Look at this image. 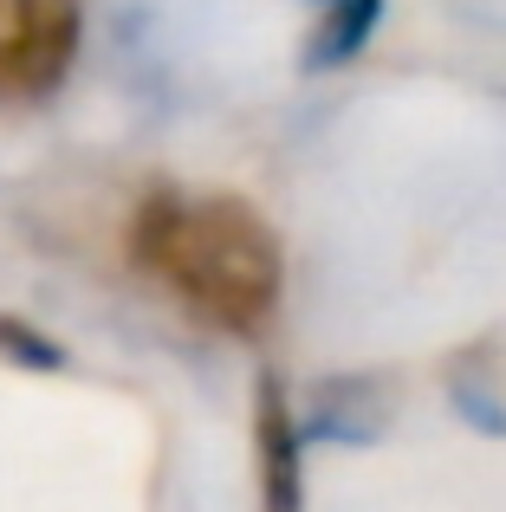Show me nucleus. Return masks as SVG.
<instances>
[{
  "label": "nucleus",
  "mask_w": 506,
  "mask_h": 512,
  "mask_svg": "<svg viewBox=\"0 0 506 512\" xmlns=\"http://www.w3.org/2000/svg\"><path fill=\"white\" fill-rule=\"evenodd\" d=\"M78 59V0H0V104H39Z\"/></svg>",
  "instance_id": "nucleus-2"
},
{
  "label": "nucleus",
  "mask_w": 506,
  "mask_h": 512,
  "mask_svg": "<svg viewBox=\"0 0 506 512\" xmlns=\"http://www.w3.org/2000/svg\"><path fill=\"white\" fill-rule=\"evenodd\" d=\"M130 260L189 318L253 338L279 305V240L241 195L156 188L130 221Z\"/></svg>",
  "instance_id": "nucleus-1"
},
{
  "label": "nucleus",
  "mask_w": 506,
  "mask_h": 512,
  "mask_svg": "<svg viewBox=\"0 0 506 512\" xmlns=\"http://www.w3.org/2000/svg\"><path fill=\"white\" fill-rule=\"evenodd\" d=\"M370 20H377V0H338L331 7V20L318 26V39H312V59H344V52H357V39L370 33Z\"/></svg>",
  "instance_id": "nucleus-3"
}]
</instances>
